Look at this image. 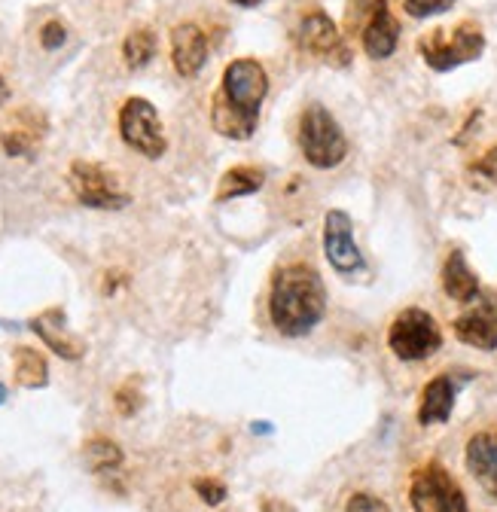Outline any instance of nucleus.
<instances>
[{"instance_id": "15", "label": "nucleus", "mask_w": 497, "mask_h": 512, "mask_svg": "<svg viewBox=\"0 0 497 512\" xmlns=\"http://www.w3.org/2000/svg\"><path fill=\"white\" fill-rule=\"evenodd\" d=\"M461 384L455 381V375L443 372L437 378H430L421 391V403H418V424L430 427V424H446L452 418L455 409V397H458Z\"/></svg>"}, {"instance_id": "21", "label": "nucleus", "mask_w": 497, "mask_h": 512, "mask_svg": "<svg viewBox=\"0 0 497 512\" xmlns=\"http://www.w3.org/2000/svg\"><path fill=\"white\" fill-rule=\"evenodd\" d=\"M156 49H159V43L150 28H135V31H129L126 40H122V58H126L132 71L147 68V64L156 58Z\"/></svg>"}, {"instance_id": "32", "label": "nucleus", "mask_w": 497, "mask_h": 512, "mask_svg": "<svg viewBox=\"0 0 497 512\" xmlns=\"http://www.w3.org/2000/svg\"><path fill=\"white\" fill-rule=\"evenodd\" d=\"M7 397H10V391H7V384H4V381H0V406H4V403H7Z\"/></svg>"}, {"instance_id": "8", "label": "nucleus", "mask_w": 497, "mask_h": 512, "mask_svg": "<svg viewBox=\"0 0 497 512\" xmlns=\"http://www.w3.org/2000/svg\"><path fill=\"white\" fill-rule=\"evenodd\" d=\"M293 37H296V46L305 55L330 64V68H348V64H351V46L345 43L336 22L321 7L302 10Z\"/></svg>"}, {"instance_id": "3", "label": "nucleus", "mask_w": 497, "mask_h": 512, "mask_svg": "<svg viewBox=\"0 0 497 512\" xmlns=\"http://www.w3.org/2000/svg\"><path fill=\"white\" fill-rule=\"evenodd\" d=\"M299 150L312 168L330 171L345 162L348 138L324 104H308L299 116Z\"/></svg>"}, {"instance_id": "17", "label": "nucleus", "mask_w": 497, "mask_h": 512, "mask_svg": "<svg viewBox=\"0 0 497 512\" xmlns=\"http://www.w3.org/2000/svg\"><path fill=\"white\" fill-rule=\"evenodd\" d=\"M443 290H446L449 299H455V302H461V305H470V302L479 296V290H482L476 272L470 269L467 256H464L461 250H452V253L446 256V266H443Z\"/></svg>"}, {"instance_id": "4", "label": "nucleus", "mask_w": 497, "mask_h": 512, "mask_svg": "<svg viewBox=\"0 0 497 512\" xmlns=\"http://www.w3.org/2000/svg\"><path fill=\"white\" fill-rule=\"evenodd\" d=\"M418 52L430 71H455L485 52V34L473 22H461L452 31H430L418 40Z\"/></svg>"}, {"instance_id": "6", "label": "nucleus", "mask_w": 497, "mask_h": 512, "mask_svg": "<svg viewBox=\"0 0 497 512\" xmlns=\"http://www.w3.org/2000/svg\"><path fill=\"white\" fill-rule=\"evenodd\" d=\"M409 506L412 512H470L464 488L437 461H430L412 473Z\"/></svg>"}, {"instance_id": "13", "label": "nucleus", "mask_w": 497, "mask_h": 512, "mask_svg": "<svg viewBox=\"0 0 497 512\" xmlns=\"http://www.w3.org/2000/svg\"><path fill=\"white\" fill-rule=\"evenodd\" d=\"M208 61V34L196 22H180L171 31V64L183 80L202 74Z\"/></svg>"}, {"instance_id": "10", "label": "nucleus", "mask_w": 497, "mask_h": 512, "mask_svg": "<svg viewBox=\"0 0 497 512\" xmlns=\"http://www.w3.org/2000/svg\"><path fill=\"white\" fill-rule=\"evenodd\" d=\"M455 339L479 348V351H497V293L479 290V296L467 305L461 317H455Z\"/></svg>"}, {"instance_id": "14", "label": "nucleus", "mask_w": 497, "mask_h": 512, "mask_svg": "<svg viewBox=\"0 0 497 512\" xmlns=\"http://www.w3.org/2000/svg\"><path fill=\"white\" fill-rule=\"evenodd\" d=\"M470 476L479 482V488L497 500V430H479L470 436L464 452Z\"/></svg>"}, {"instance_id": "27", "label": "nucleus", "mask_w": 497, "mask_h": 512, "mask_svg": "<svg viewBox=\"0 0 497 512\" xmlns=\"http://www.w3.org/2000/svg\"><path fill=\"white\" fill-rule=\"evenodd\" d=\"M193 491L208 503V506H220L223 500H226V485L223 482H217V479H196L193 482Z\"/></svg>"}, {"instance_id": "23", "label": "nucleus", "mask_w": 497, "mask_h": 512, "mask_svg": "<svg viewBox=\"0 0 497 512\" xmlns=\"http://www.w3.org/2000/svg\"><path fill=\"white\" fill-rule=\"evenodd\" d=\"M37 138L40 135L31 132V128H7V132L0 135V147H4L7 156H31Z\"/></svg>"}, {"instance_id": "28", "label": "nucleus", "mask_w": 497, "mask_h": 512, "mask_svg": "<svg viewBox=\"0 0 497 512\" xmlns=\"http://www.w3.org/2000/svg\"><path fill=\"white\" fill-rule=\"evenodd\" d=\"M65 40H68V28L61 25L58 19H49L43 28H40V46L43 49H58V46H65Z\"/></svg>"}, {"instance_id": "1", "label": "nucleus", "mask_w": 497, "mask_h": 512, "mask_svg": "<svg viewBox=\"0 0 497 512\" xmlns=\"http://www.w3.org/2000/svg\"><path fill=\"white\" fill-rule=\"evenodd\" d=\"M269 95V74L257 58H235L226 64L220 89L211 98V125L229 141H251L260 110Z\"/></svg>"}, {"instance_id": "33", "label": "nucleus", "mask_w": 497, "mask_h": 512, "mask_svg": "<svg viewBox=\"0 0 497 512\" xmlns=\"http://www.w3.org/2000/svg\"><path fill=\"white\" fill-rule=\"evenodd\" d=\"M4 95H7V89H4V77H0V104H4Z\"/></svg>"}, {"instance_id": "25", "label": "nucleus", "mask_w": 497, "mask_h": 512, "mask_svg": "<svg viewBox=\"0 0 497 512\" xmlns=\"http://www.w3.org/2000/svg\"><path fill=\"white\" fill-rule=\"evenodd\" d=\"M403 7L412 19H427V16H440L455 7V0H403Z\"/></svg>"}, {"instance_id": "9", "label": "nucleus", "mask_w": 497, "mask_h": 512, "mask_svg": "<svg viewBox=\"0 0 497 512\" xmlns=\"http://www.w3.org/2000/svg\"><path fill=\"white\" fill-rule=\"evenodd\" d=\"M119 138L144 159H162L168 150L159 110L147 98H129L119 107Z\"/></svg>"}, {"instance_id": "30", "label": "nucleus", "mask_w": 497, "mask_h": 512, "mask_svg": "<svg viewBox=\"0 0 497 512\" xmlns=\"http://www.w3.org/2000/svg\"><path fill=\"white\" fill-rule=\"evenodd\" d=\"M263 512H296L293 506H287L284 500H272V497H266L263 500Z\"/></svg>"}, {"instance_id": "5", "label": "nucleus", "mask_w": 497, "mask_h": 512, "mask_svg": "<svg viewBox=\"0 0 497 512\" xmlns=\"http://www.w3.org/2000/svg\"><path fill=\"white\" fill-rule=\"evenodd\" d=\"M388 348L403 363H418L443 348V330L424 308H406L394 317L388 330Z\"/></svg>"}, {"instance_id": "18", "label": "nucleus", "mask_w": 497, "mask_h": 512, "mask_svg": "<svg viewBox=\"0 0 497 512\" xmlns=\"http://www.w3.org/2000/svg\"><path fill=\"white\" fill-rule=\"evenodd\" d=\"M13 378L19 388H28V391H40L49 384V363L40 351L34 348H16L13 351Z\"/></svg>"}, {"instance_id": "31", "label": "nucleus", "mask_w": 497, "mask_h": 512, "mask_svg": "<svg viewBox=\"0 0 497 512\" xmlns=\"http://www.w3.org/2000/svg\"><path fill=\"white\" fill-rule=\"evenodd\" d=\"M229 4H235V7H244V10H251V7H260V4H266V0H229Z\"/></svg>"}, {"instance_id": "24", "label": "nucleus", "mask_w": 497, "mask_h": 512, "mask_svg": "<svg viewBox=\"0 0 497 512\" xmlns=\"http://www.w3.org/2000/svg\"><path fill=\"white\" fill-rule=\"evenodd\" d=\"M113 403H116V412H119L122 418H132V415L141 409V403H144L138 378H129L126 384H119V391L113 394Z\"/></svg>"}, {"instance_id": "20", "label": "nucleus", "mask_w": 497, "mask_h": 512, "mask_svg": "<svg viewBox=\"0 0 497 512\" xmlns=\"http://www.w3.org/2000/svg\"><path fill=\"white\" fill-rule=\"evenodd\" d=\"M83 455H86L89 470H92L95 476H101V479L116 476V473H119V467H122V461H126V455H122V448H119L113 439H107V436H95V439H89V442H86V448H83Z\"/></svg>"}, {"instance_id": "2", "label": "nucleus", "mask_w": 497, "mask_h": 512, "mask_svg": "<svg viewBox=\"0 0 497 512\" xmlns=\"http://www.w3.org/2000/svg\"><path fill=\"white\" fill-rule=\"evenodd\" d=\"M327 314V287L315 266L290 263L275 272L269 290V320L272 327L287 336L299 339L312 333Z\"/></svg>"}, {"instance_id": "22", "label": "nucleus", "mask_w": 497, "mask_h": 512, "mask_svg": "<svg viewBox=\"0 0 497 512\" xmlns=\"http://www.w3.org/2000/svg\"><path fill=\"white\" fill-rule=\"evenodd\" d=\"M382 7H388V0H348V7H345V28L351 34H360L363 25L376 16Z\"/></svg>"}, {"instance_id": "7", "label": "nucleus", "mask_w": 497, "mask_h": 512, "mask_svg": "<svg viewBox=\"0 0 497 512\" xmlns=\"http://www.w3.org/2000/svg\"><path fill=\"white\" fill-rule=\"evenodd\" d=\"M68 183L80 205L95 208V211H122L132 205V196L122 189L119 177L89 159H77L68 171Z\"/></svg>"}, {"instance_id": "16", "label": "nucleus", "mask_w": 497, "mask_h": 512, "mask_svg": "<svg viewBox=\"0 0 497 512\" xmlns=\"http://www.w3.org/2000/svg\"><path fill=\"white\" fill-rule=\"evenodd\" d=\"M357 37H360L363 52H366L369 58H376V61L391 58V55L397 52V43H400V22H397V16H394L388 7H382L376 16H372V19L363 25V31H360Z\"/></svg>"}, {"instance_id": "19", "label": "nucleus", "mask_w": 497, "mask_h": 512, "mask_svg": "<svg viewBox=\"0 0 497 512\" xmlns=\"http://www.w3.org/2000/svg\"><path fill=\"white\" fill-rule=\"evenodd\" d=\"M263 171L254 168V165H238L232 171H226L220 177V186H217V202H232V199H241V196H254V192L263 189Z\"/></svg>"}, {"instance_id": "29", "label": "nucleus", "mask_w": 497, "mask_h": 512, "mask_svg": "<svg viewBox=\"0 0 497 512\" xmlns=\"http://www.w3.org/2000/svg\"><path fill=\"white\" fill-rule=\"evenodd\" d=\"M473 174H479V177L488 180V183H497V144L473 165Z\"/></svg>"}, {"instance_id": "12", "label": "nucleus", "mask_w": 497, "mask_h": 512, "mask_svg": "<svg viewBox=\"0 0 497 512\" xmlns=\"http://www.w3.org/2000/svg\"><path fill=\"white\" fill-rule=\"evenodd\" d=\"M31 330H34V333L40 336V342H43L52 354H58L61 360L77 363V360L86 357V342L68 327V314H65V308H61V305H52V308L40 311V314L31 320Z\"/></svg>"}, {"instance_id": "26", "label": "nucleus", "mask_w": 497, "mask_h": 512, "mask_svg": "<svg viewBox=\"0 0 497 512\" xmlns=\"http://www.w3.org/2000/svg\"><path fill=\"white\" fill-rule=\"evenodd\" d=\"M345 512H391V509H388V503H385L382 497L366 494V491H357V494L348 497Z\"/></svg>"}, {"instance_id": "11", "label": "nucleus", "mask_w": 497, "mask_h": 512, "mask_svg": "<svg viewBox=\"0 0 497 512\" xmlns=\"http://www.w3.org/2000/svg\"><path fill=\"white\" fill-rule=\"evenodd\" d=\"M324 256L339 275H354L363 269V253L354 241V220L339 208L324 217Z\"/></svg>"}]
</instances>
